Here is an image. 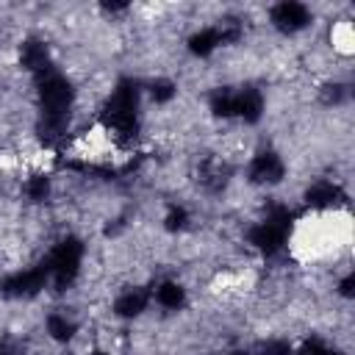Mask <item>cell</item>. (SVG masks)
Here are the masks:
<instances>
[{
	"label": "cell",
	"mask_w": 355,
	"mask_h": 355,
	"mask_svg": "<svg viewBox=\"0 0 355 355\" xmlns=\"http://www.w3.org/2000/svg\"><path fill=\"white\" fill-rule=\"evenodd\" d=\"M100 125L111 133L119 147L125 141H133V136L139 133V86L130 78H122L105 97Z\"/></svg>",
	"instance_id": "obj_1"
},
{
	"label": "cell",
	"mask_w": 355,
	"mask_h": 355,
	"mask_svg": "<svg viewBox=\"0 0 355 355\" xmlns=\"http://www.w3.org/2000/svg\"><path fill=\"white\" fill-rule=\"evenodd\" d=\"M75 108V86L67 75L50 69L36 78V119H69Z\"/></svg>",
	"instance_id": "obj_2"
},
{
	"label": "cell",
	"mask_w": 355,
	"mask_h": 355,
	"mask_svg": "<svg viewBox=\"0 0 355 355\" xmlns=\"http://www.w3.org/2000/svg\"><path fill=\"white\" fill-rule=\"evenodd\" d=\"M83 258H86V244L78 236H67L58 244H53L50 252H47V258L42 261L44 269H47L50 286L55 291H67L78 280L80 266H83Z\"/></svg>",
	"instance_id": "obj_3"
},
{
	"label": "cell",
	"mask_w": 355,
	"mask_h": 355,
	"mask_svg": "<svg viewBox=\"0 0 355 355\" xmlns=\"http://www.w3.org/2000/svg\"><path fill=\"white\" fill-rule=\"evenodd\" d=\"M47 286H50V277H47L44 263L14 269L6 277H0V294L8 300H31V297L42 294Z\"/></svg>",
	"instance_id": "obj_4"
},
{
	"label": "cell",
	"mask_w": 355,
	"mask_h": 355,
	"mask_svg": "<svg viewBox=\"0 0 355 355\" xmlns=\"http://www.w3.org/2000/svg\"><path fill=\"white\" fill-rule=\"evenodd\" d=\"M283 178H286V161L277 150H261L247 164V180L252 186L272 189V186H280Z\"/></svg>",
	"instance_id": "obj_5"
},
{
	"label": "cell",
	"mask_w": 355,
	"mask_h": 355,
	"mask_svg": "<svg viewBox=\"0 0 355 355\" xmlns=\"http://www.w3.org/2000/svg\"><path fill=\"white\" fill-rule=\"evenodd\" d=\"M269 22L275 31L291 36V33H300L305 31L311 22H313V14L305 3H297V0H283V3H275L269 8Z\"/></svg>",
	"instance_id": "obj_6"
},
{
	"label": "cell",
	"mask_w": 355,
	"mask_h": 355,
	"mask_svg": "<svg viewBox=\"0 0 355 355\" xmlns=\"http://www.w3.org/2000/svg\"><path fill=\"white\" fill-rule=\"evenodd\" d=\"M194 180L205 194H222L230 183V164L225 155H202L194 166Z\"/></svg>",
	"instance_id": "obj_7"
},
{
	"label": "cell",
	"mask_w": 355,
	"mask_h": 355,
	"mask_svg": "<svg viewBox=\"0 0 355 355\" xmlns=\"http://www.w3.org/2000/svg\"><path fill=\"white\" fill-rule=\"evenodd\" d=\"M302 200H305V205H308L311 211L327 214V211H338V208L347 202V194H344V189H341L336 180L319 178V180H313V183L305 189Z\"/></svg>",
	"instance_id": "obj_8"
},
{
	"label": "cell",
	"mask_w": 355,
	"mask_h": 355,
	"mask_svg": "<svg viewBox=\"0 0 355 355\" xmlns=\"http://www.w3.org/2000/svg\"><path fill=\"white\" fill-rule=\"evenodd\" d=\"M19 67H22L28 75H33V80L42 78V75H47L50 69H55L47 42H42V39H36V36L25 39V42L19 44Z\"/></svg>",
	"instance_id": "obj_9"
},
{
	"label": "cell",
	"mask_w": 355,
	"mask_h": 355,
	"mask_svg": "<svg viewBox=\"0 0 355 355\" xmlns=\"http://www.w3.org/2000/svg\"><path fill=\"white\" fill-rule=\"evenodd\" d=\"M153 302V291L147 286H125L116 297H114V316L119 319H139L147 305Z\"/></svg>",
	"instance_id": "obj_10"
},
{
	"label": "cell",
	"mask_w": 355,
	"mask_h": 355,
	"mask_svg": "<svg viewBox=\"0 0 355 355\" xmlns=\"http://www.w3.org/2000/svg\"><path fill=\"white\" fill-rule=\"evenodd\" d=\"M263 111H266V100H263L261 89H255V86H239L236 89V116L244 125H258Z\"/></svg>",
	"instance_id": "obj_11"
},
{
	"label": "cell",
	"mask_w": 355,
	"mask_h": 355,
	"mask_svg": "<svg viewBox=\"0 0 355 355\" xmlns=\"http://www.w3.org/2000/svg\"><path fill=\"white\" fill-rule=\"evenodd\" d=\"M44 330H47V338L55 341V344H69L75 341L78 336V322L67 313V311H50L47 319H44Z\"/></svg>",
	"instance_id": "obj_12"
},
{
	"label": "cell",
	"mask_w": 355,
	"mask_h": 355,
	"mask_svg": "<svg viewBox=\"0 0 355 355\" xmlns=\"http://www.w3.org/2000/svg\"><path fill=\"white\" fill-rule=\"evenodd\" d=\"M153 300H155L164 311H180V308L186 305L189 294H186L183 283H178V280H161V283L153 288Z\"/></svg>",
	"instance_id": "obj_13"
},
{
	"label": "cell",
	"mask_w": 355,
	"mask_h": 355,
	"mask_svg": "<svg viewBox=\"0 0 355 355\" xmlns=\"http://www.w3.org/2000/svg\"><path fill=\"white\" fill-rule=\"evenodd\" d=\"M50 191H53V183H50V175L44 169H31V175L22 180V194L33 205L47 202L50 200Z\"/></svg>",
	"instance_id": "obj_14"
},
{
	"label": "cell",
	"mask_w": 355,
	"mask_h": 355,
	"mask_svg": "<svg viewBox=\"0 0 355 355\" xmlns=\"http://www.w3.org/2000/svg\"><path fill=\"white\" fill-rule=\"evenodd\" d=\"M208 111L214 116H222V119L236 116V89L233 86H216L208 94Z\"/></svg>",
	"instance_id": "obj_15"
},
{
	"label": "cell",
	"mask_w": 355,
	"mask_h": 355,
	"mask_svg": "<svg viewBox=\"0 0 355 355\" xmlns=\"http://www.w3.org/2000/svg\"><path fill=\"white\" fill-rule=\"evenodd\" d=\"M186 44H189V53L197 55V58H208L216 47H222V44H219V36H216V31H214V25L194 31V33L189 36Z\"/></svg>",
	"instance_id": "obj_16"
},
{
	"label": "cell",
	"mask_w": 355,
	"mask_h": 355,
	"mask_svg": "<svg viewBox=\"0 0 355 355\" xmlns=\"http://www.w3.org/2000/svg\"><path fill=\"white\" fill-rule=\"evenodd\" d=\"M161 222H164V230H166V233H180V230L189 227L191 214H189L186 205H180V202H169V205H166V214H164Z\"/></svg>",
	"instance_id": "obj_17"
},
{
	"label": "cell",
	"mask_w": 355,
	"mask_h": 355,
	"mask_svg": "<svg viewBox=\"0 0 355 355\" xmlns=\"http://www.w3.org/2000/svg\"><path fill=\"white\" fill-rule=\"evenodd\" d=\"M147 94H150V100L155 105H169L178 97V83L169 80V78H155V80H150Z\"/></svg>",
	"instance_id": "obj_18"
},
{
	"label": "cell",
	"mask_w": 355,
	"mask_h": 355,
	"mask_svg": "<svg viewBox=\"0 0 355 355\" xmlns=\"http://www.w3.org/2000/svg\"><path fill=\"white\" fill-rule=\"evenodd\" d=\"M330 39H333V47L338 50V53H352V42H355V36H352V28H349V22H336L333 25V31H330Z\"/></svg>",
	"instance_id": "obj_19"
},
{
	"label": "cell",
	"mask_w": 355,
	"mask_h": 355,
	"mask_svg": "<svg viewBox=\"0 0 355 355\" xmlns=\"http://www.w3.org/2000/svg\"><path fill=\"white\" fill-rule=\"evenodd\" d=\"M344 97H347V86L338 83V80H330V83H324V86L319 89V100H322V105H327V108L341 105Z\"/></svg>",
	"instance_id": "obj_20"
},
{
	"label": "cell",
	"mask_w": 355,
	"mask_h": 355,
	"mask_svg": "<svg viewBox=\"0 0 355 355\" xmlns=\"http://www.w3.org/2000/svg\"><path fill=\"white\" fill-rule=\"evenodd\" d=\"M255 355H294V344L286 338H266L255 347Z\"/></svg>",
	"instance_id": "obj_21"
},
{
	"label": "cell",
	"mask_w": 355,
	"mask_h": 355,
	"mask_svg": "<svg viewBox=\"0 0 355 355\" xmlns=\"http://www.w3.org/2000/svg\"><path fill=\"white\" fill-rule=\"evenodd\" d=\"M352 283H355V275H352V272H347V275L338 280V294H341L344 300L352 297Z\"/></svg>",
	"instance_id": "obj_22"
},
{
	"label": "cell",
	"mask_w": 355,
	"mask_h": 355,
	"mask_svg": "<svg viewBox=\"0 0 355 355\" xmlns=\"http://www.w3.org/2000/svg\"><path fill=\"white\" fill-rule=\"evenodd\" d=\"M322 355H347V352H341V349H336V347H330V344H327Z\"/></svg>",
	"instance_id": "obj_23"
},
{
	"label": "cell",
	"mask_w": 355,
	"mask_h": 355,
	"mask_svg": "<svg viewBox=\"0 0 355 355\" xmlns=\"http://www.w3.org/2000/svg\"><path fill=\"white\" fill-rule=\"evenodd\" d=\"M92 355H111V352H92Z\"/></svg>",
	"instance_id": "obj_24"
}]
</instances>
